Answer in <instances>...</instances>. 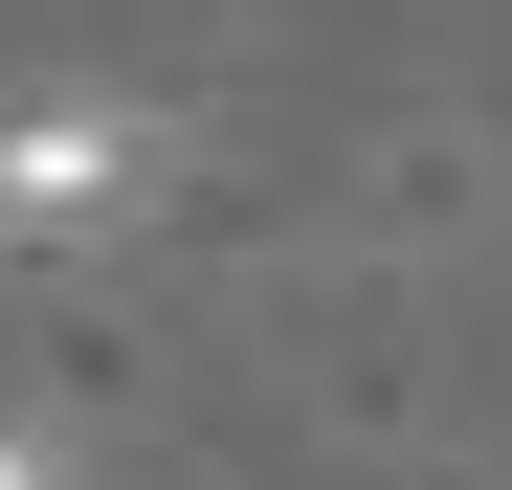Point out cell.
Instances as JSON below:
<instances>
[{
    "label": "cell",
    "mask_w": 512,
    "mask_h": 490,
    "mask_svg": "<svg viewBox=\"0 0 512 490\" xmlns=\"http://www.w3.org/2000/svg\"><path fill=\"white\" fill-rule=\"evenodd\" d=\"M156 179H179V134H156L134 90L0 112V245H112V223H156Z\"/></svg>",
    "instance_id": "6da1fadb"
},
{
    "label": "cell",
    "mask_w": 512,
    "mask_h": 490,
    "mask_svg": "<svg viewBox=\"0 0 512 490\" xmlns=\"http://www.w3.org/2000/svg\"><path fill=\"white\" fill-rule=\"evenodd\" d=\"M0 490H67V446H23V424H0Z\"/></svg>",
    "instance_id": "7a4b0ae2"
}]
</instances>
